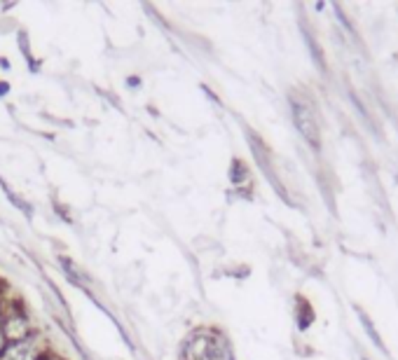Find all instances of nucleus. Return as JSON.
Masks as SVG:
<instances>
[{"instance_id": "f257e3e1", "label": "nucleus", "mask_w": 398, "mask_h": 360, "mask_svg": "<svg viewBox=\"0 0 398 360\" xmlns=\"http://www.w3.org/2000/svg\"><path fill=\"white\" fill-rule=\"evenodd\" d=\"M181 360H232L230 344L213 330H194L181 346Z\"/></svg>"}, {"instance_id": "f03ea898", "label": "nucleus", "mask_w": 398, "mask_h": 360, "mask_svg": "<svg viewBox=\"0 0 398 360\" xmlns=\"http://www.w3.org/2000/svg\"><path fill=\"white\" fill-rule=\"evenodd\" d=\"M0 316H3V325H5V334H8V342H22V339H28L38 334V330L31 323L28 314L24 311L22 302H3L0 307Z\"/></svg>"}, {"instance_id": "7ed1b4c3", "label": "nucleus", "mask_w": 398, "mask_h": 360, "mask_svg": "<svg viewBox=\"0 0 398 360\" xmlns=\"http://www.w3.org/2000/svg\"><path fill=\"white\" fill-rule=\"evenodd\" d=\"M290 110H293V122L298 126L302 138L312 145L314 150L321 148V136H319V124L314 117V110L307 103H300L298 98H290Z\"/></svg>"}, {"instance_id": "20e7f679", "label": "nucleus", "mask_w": 398, "mask_h": 360, "mask_svg": "<svg viewBox=\"0 0 398 360\" xmlns=\"http://www.w3.org/2000/svg\"><path fill=\"white\" fill-rule=\"evenodd\" d=\"M42 351L45 349H40V334H33L22 342H10L8 349L0 353V360H38Z\"/></svg>"}, {"instance_id": "39448f33", "label": "nucleus", "mask_w": 398, "mask_h": 360, "mask_svg": "<svg viewBox=\"0 0 398 360\" xmlns=\"http://www.w3.org/2000/svg\"><path fill=\"white\" fill-rule=\"evenodd\" d=\"M358 316H361V323H363V327H365V332L370 334V339H372V344L377 346V349H382V351H387V346H384V342H382V337H380V332L375 330V325H372V320H370V316L368 314H363L361 309H358Z\"/></svg>"}, {"instance_id": "423d86ee", "label": "nucleus", "mask_w": 398, "mask_h": 360, "mask_svg": "<svg viewBox=\"0 0 398 360\" xmlns=\"http://www.w3.org/2000/svg\"><path fill=\"white\" fill-rule=\"evenodd\" d=\"M305 40H307V47L312 49V56H314V63L321 68V71H326V61H324V49L319 47V42L314 40V35L305 33Z\"/></svg>"}, {"instance_id": "0eeeda50", "label": "nucleus", "mask_w": 398, "mask_h": 360, "mask_svg": "<svg viewBox=\"0 0 398 360\" xmlns=\"http://www.w3.org/2000/svg\"><path fill=\"white\" fill-rule=\"evenodd\" d=\"M300 305H298V309H300V330H307V325H312V307L307 305L305 300H298Z\"/></svg>"}, {"instance_id": "6e6552de", "label": "nucleus", "mask_w": 398, "mask_h": 360, "mask_svg": "<svg viewBox=\"0 0 398 360\" xmlns=\"http://www.w3.org/2000/svg\"><path fill=\"white\" fill-rule=\"evenodd\" d=\"M232 182H242L249 178V171H246V166L242 162H232V173H230Z\"/></svg>"}, {"instance_id": "1a4fd4ad", "label": "nucleus", "mask_w": 398, "mask_h": 360, "mask_svg": "<svg viewBox=\"0 0 398 360\" xmlns=\"http://www.w3.org/2000/svg\"><path fill=\"white\" fill-rule=\"evenodd\" d=\"M8 334H5V325H3V316H0V353L8 349Z\"/></svg>"}, {"instance_id": "9d476101", "label": "nucleus", "mask_w": 398, "mask_h": 360, "mask_svg": "<svg viewBox=\"0 0 398 360\" xmlns=\"http://www.w3.org/2000/svg\"><path fill=\"white\" fill-rule=\"evenodd\" d=\"M38 360H66V358L56 356V353H52V351H42V353H40V358H38Z\"/></svg>"}, {"instance_id": "9b49d317", "label": "nucleus", "mask_w": 398, "mask_h": 360, "mask_svg": "<svg viewBox=\"0 0 398 360\" xmlns=\"http://www.w3.org/2000/svg\"><path fill=\"white\" fill-rule=\"evenodd\" d=\"M8 92V85H0V94H5Z\"/></svg>"}, {"instance_id": "f8f14e48", "label": "nucleus", "mask_w": 398, "mask_h": 360, "mask_svg": "<svg viewBox=\"0 0 398 360\" xmlns=\"http://www.w3.org/2000/svg\"><path fill=\"white\" fill-rule=\"evenodd\" d=\"M0 307H3V295H0Z\"/></svg>"}]
</instances>
